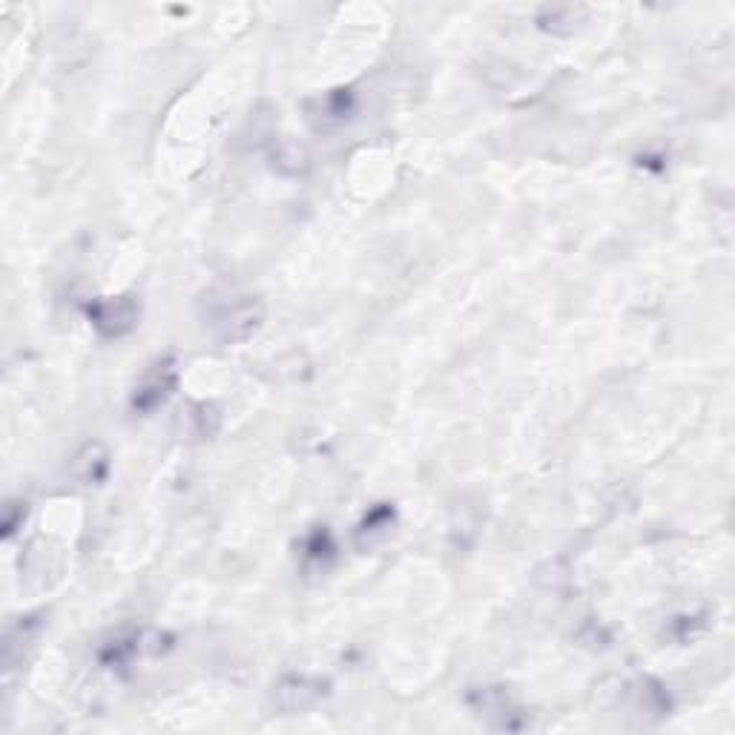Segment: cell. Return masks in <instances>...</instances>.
<instances>
[{"mask_svg": "<svg viewBox=\"0 0 735 735\" xmlns=\"http://www.w3.org/2000/svg\"><path fill=\"white\" fill-rule=\"evenodd\" d=\"M264 325V302L259 296H241L233 304H227L216 320H213V339L219 345H241L250 336L259 334Z\"/></svg>", "mask_w": 735, "mask_h": 735, "instance_id": "1", "label": "cell"}, {"mask_svg": "<svg viewBox=\"0 0 735 735\" xmlns=\"http://www.w3.org/2000/svg\"><path fill=\"white\" fill-rule=\"evenodd\" d=\"M357 110L351 89H334L316 101V110L311 112V121L316 127H334V124H345Z\"/></svg>", "mask_w": 735, "mask_h": 735, "instance_id": "8", "label": "cell"}, {"mask_svg": "<svg viewBox=\"0 0 735 735\" xmlns=\"http://www.w3.org/2000/svg\"><path fill=\"white\" fill-rule=\"evenodd\" d=\"M222 428V411L213 402H187L176 416V437L187 443L213 440Z\"/></svg>", "mask_w": 735, "mask_h": 735, "instance_id": "5", "label": "cell"}, {"mask_svg": "<svg viewBox=\"0 0 735 735\" xmlns=\"http://www.w3.org/2000/svg\"><path fill=\"white\" fill-rule=\"evenodd\" d=\"M472 703L479 719H486L497 730H520L526 727L523 712H518L503 689H477L472 693Z\"/></svg>", "mask_w": 735, "mask_h": 735, "instance_id": "7", "label": "cell"}, {"mask_svg": "<svg viewBox=\"0 0 735 735\" xmlns=\"http://www.w3.org/2000/svg\"><path fill=\"white\" fill-rule=\"evenodd\" d=\"M273 170H279L282 176H302L308 170V152L294 141H279L271 152Z\"/></svg>", "mask_w": 735, "mask_h": 735, "instance_id": "11", "label": "cell"}, {"mask_svg": "<svg viewBox=\"0 0 735 735\" xmlns=\"http://www.w3.org/2000/svg\"><path fill=\"white\" fill-rule=\"evenodd\" d=\"M26 518V503H9L7 514H3V535L12 537L15 535L17 523H24Z\"/></svg>", "mask_w": 735, "mask_h": 735, "instance_id": "13", "label": "cell"}, {"mask_svg": "<svg viewBox=\"0 0 735 735\" xmlns=\"http://www.w3.org/2000/svg\"><path fill=\"white\" fill-rule=\"evenodd\" d=\"M87 320L92 322V328L107 339H119L127 336L129 331H136L138 320H141V304L133 296H110V299H96L87 304Z\"/></svg>", "mask_w": 735, "mask_h": 735, "instance_id": "2", "label": "cell"}, {"mask_svg": "<svg viewBox=\"0 0 735 735\" xmlns=\"http://www.w3.org/2000/svg\"><path fill=\"white\" fill-rule=\"evenodd\" d=\"M325 696H328V684L320 678H308V675H285L271 693L273 707L285 715L311 710Z\"/></svg>", "mask_w": 735, "mask_h": 735, "instance_id": "4", "label": "cell"}, {"mask_svg": "<svg viewBox=\"0 0 735 735\" xmlns=\"http://www.w3.org/2000/svg\"><path fill=\"white\" fill-rule=\"evenodd\" d=\"M40 632V621L35 615L21 618L12 630L7 632V644H3V661H7V670H15L17 661H24V649H29L35 644Z\"/></svg>", "mask_w": 735, "mask_h": 735, "instance_id": "9", "label": "cell"}, {"mask_svg": "<svg viewBox=\"0 0 735 735\" xmlns=\"http://www.w3.org/2000/svg\"><path fill=\"white\" fill-rule=\"evenodd\" d=\"M70 477L80 486H101L110 474V448L101 440H89L70 460Z\"/></svg>", "mask_w": 735, "mask_h": 735, "instance_id": "6", "label": "cell"}, {"mask_svg": "<svg viewBox=\"0 0 735 735\" xmlns=\"http://www.w3.org/2000/svg\"><path fill=\"white\" fill-rule=\"evenodd\" d=\"M394 526V509L391 506H376L365 514L360 526V537H368V544H374L376 537L388 535V528Z\"/></svg>", "mask_w": 735, "mask_h": 735, "instance_id": "12", "label": "cell"}, {"mask_svg": "<svg viewBox=\"0 0 735 735\" xmlns=\"http://www.w3.org/2000/svg\"><path fill=\"white\" fill-rule=\"evenodd\" d=\"M586 17L584 7H546L537 15V26L549 35H572Z\"/></svg>", "mask_w": 735, "mask_h": 735, "instance_id": "10", "label": "cell"}, {"mask_svg": "<svg viewBox=\"0 0 735 735\" xmlns=\"http://www.w3.org/2000/svg\"><path fill=\"white\" fill-rule=\"evenodd\" d=\"M178 385V368L173 357H164L145 374V379L136 385V394H133V411L138 414H152L155 408H161L164 402L173 397Z\"/></svg>", "mask_w": 735, "mask_h": 735, "instance_id": "3", "label": "cell"}]
</instances>
